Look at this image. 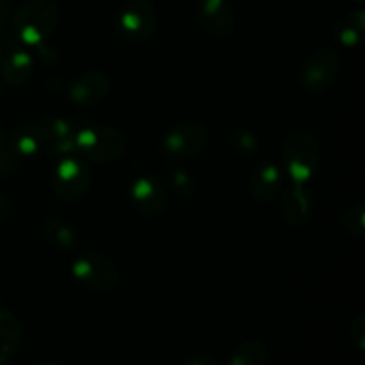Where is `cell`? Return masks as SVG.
Listing matches in <instances>:
<instances>
[{
  "instance_id": "1",
  "label": "cell",
  "mask_w": 365,
  "mask_h": 365,
  "mask_svg": "<svg viewBox=\"0 0 365 365\" xmlns=\"http://www.w3.org/2000/svg\"><path fill=\"white\" fill-rule=\"evenodd\" d=\"M13 34L21 45L39 46L53 34L59 24V6L56 0H27L14 13Z\"/></svg>"
},
{
  "instance_id": "2",
  "label": "cell",
  "mask_w": 365,
  "mask_h": 365,
  "mask_svg": "<svg viewBox=\"0 0 365 365\" xmlns=\"http://www.w3.org/2000/svg\"><path fill=\"white\" fill-rule=\"evenodd\" d=\"M75 148L95 164L116 163L127 150V139L118 128L107 125H86L75 132Z\"/></svg>"
},
{
  "instance_id": "3",
  "label": "cell",
  "mask_w": 365,
  "mask_h": 365,
  "mask_svg": "<svg viewBox=\"0 0 365 365\" xmlns=\"http://www.w3.org/2000/svg\"><path fill=\"white\" fill-rule=\"evenodd\" d=\"M284 163L296 185H305L317 173L321 153L317 141L305 130H296L284 143Z\"/></svg>"
},
{
  "instance_id": "4",
  "label": "cell",
  "mask_w": 365,
  "mask_h": 365,
  "mask_svg": "<svg viewBox=\"0 0 365 365\" xmlns=\"http://www.w3.org/2000/svg\"><path fill=\"white\" fill-rule=\"evenodd\" d=\"M73 278L95 292H107L114 289L120 280V267L110 257L98 252H86L75 259L71 266Z\"/></svg>"
},
{
  "instance_id": "5",
  "label": "cell",
  "mask_w": 365,
  "mask_h": 365,
  "mask_svg": "<svg viewBox=\"0 0 365 365\" xmlns=\"http://www.w3.org/2000/svg\"><path fill=\"white\" fill-rule=\"evenodd\" d=\"M91 177V168L81 157H63L52 173V189L61 202L75 203L89 191Z\"/></svg>"
},
{
  "instance_id": "6",
  "label": "cell",
  "mask_w": 365,
  "mask_h": 365,
  "mask_svg": "<svg viewBox=\"0 0 365 365\" xmlns=\"http://www.w3.org/2000/svg\"><path fill=\"white\" fill-rule=\"evenodd\" d=\"M341 53L330 46H323L303 61V64L299 66V81H302L303 88L309 89L314 95H319V93L328 91L335 84L339 73H341Z\"/></svg>"
},
{
  "instance_id": "7",
  "label": "cell",
  "mask_w": 365,
  "mask_h": 365,
  "mask_svg": "<svg viewBox=\"0 0 365 365\" xmlns=\"http://www.w3.org/2000/svg\"><path fill=\"white\" fill-rule=\"evenodd\" d=\"M209 143V130L195 120L180 121L166 132L163 139L164 155L171 160H191L203 152Z\"/></svg>"
},
{
  "instance_id": "8",
  "label": "cell",
  "mask_w": 365,
  "mask_h": 365,
  "mask_svg": "<svg viewBox=\"0 0 365 365\" xmlns=\"http://www.w3.org/2000/svg\"><path fill=\"white\" fill-rule=\"evenodd\" d=\"M120 27L132 41H146L155 36L159 29V16L150 0H130L121 9Z\"/></svg>"
},
{
  "instance_id": "9",
  "label": "cell",
  "mask_w": 365,
  "mask_h": 365,
  "mask_svg": "<svg viewBox=\"0 0 365 365\" xmlns=\"http://www.w3.org/2000/svg\"><path fill=\"white\" fill-rule=\"evenodd\" d=\"M132 202L139 214L146 217H157L166 210L168 196L164 185L152 175H141L132 182Z\"/></svg>"
},
{
  "instance_id": "10",
  "label": "cell",
  "mask_w": 365,
  "mask_h": 365,
  "mask_svg": "<svg viewBox=\"0 0 365 365\" xmlns=\"http://www.w3.org/2000/svg\"><path fill=\"white\" fill-rule=\"evenodd\" d=\"M110 93V81L100 71H86L68 86V98L81 107L96 106L103 102Z\"/></svg>"
},
{
  "instance_id": "11",
  "label": "cell",
  "mask_w": 365,
  "mask_h": 365,
  "mask_svg": "<svg viewBox=\"0 0 365 365\" xmlns=\"http://www.w3.org/2000/svg\"><path fill=\"white\" fill-rule=\"evenodd\" d=\"M43 152L53 159H63V157L73 155L77 152L75 148V130L70 121L63 118H48L43 121Z\"/></svg>"
},
{
  "instance_id": "12",
  "label": "cell",
  "mask_w": 365,
  "mask_h": 365,
  "mask_svg": "<svg viewBox=\"0 0 365 365\" xmlns=\"http://www.w3.org/2000/svg\"><path fill=\"white\" fill-rule=\"evenodd\" d=\"M198 21L209 34L223 38L235 27V14L230 0H202L198 7Z\"/></svg>"
},
{
  "instance_id": "13",
  "label": "cell",
  "mask_w": 365,
  "mask_h": 365,
  "mask_svg": "<svg viewBox=\"0 0 365 365\" xmlns=\"http://www.w3.org/2000/svg\"><path fill=\"white\" fill-rule=\"evenodd\" d=\"M0 70H2V78L7 84L21 86L31 78L32 70H34V59L27 50L13 45L11 48H4Z\"/></svg>"
},
{
  "instance_id": "14",
  "label": "cell",
  "mask_w": 365,
  "mask_h": 365,
  "mask_svg": "<svg viewBox=\"0 0 365 365\" xmlns=\"http://www.w3.org/2000/svg\"><path fill=\"white\" fill-rule=\"evenodd\" d=\"M282 189V173L274 163H260L253 170L250 191L253 200L260 203L273 202Z\"/></svg>"
},
{
  "instance_id": "15",
  "label": "cell",
  "mask_w": 365,
  "mask_h": 365,
  "mask_svg": "<svg viewBox=\"0 0 365 365\" xmlns=\"http://www.w3.org/2000/svg\"><path fill=\"white\" fill-rule=\"evenodd\" d=\"M7 145L16 153L20 159L38 155L43 152V130L41 125L36 123H24L18 125L7 135Z\"/></svg>"
},
{
  "instance_id": "16",
  "label": "cell",
  "mask_w": 365,
  "mask_h": 365,
  "mask_svg": "<svg viewBox=\"0 0 365 365\" xmlns=\"http://www.w3.org/2000/svg\"><path fill=\"white\" fill-rule=\"evenodd\" d=\"M312 214V202L303 185H292L282 198V217L285 223L298 227L303 225Z\"/></svg>"
},
{
  "instance_id": "17",
  "label": "cell",
  "mask_w": 365,
  "mask_h": 365,
  "mask_svg": "<svg viewBox=\"0 0 365 365\" xmlns=\"http://www.w3.org/2000/svg\"><path fill=\"white\" fill-rule=\"evenodd\" d=\"M43 237L48 242V246H52L57 253H63V255L73 252V248L77 246V235H75L73 228L70 227V223L57 216L48 217L45 221Z\"/></svg>"
},
{
  "instance_id": "18",
  "label": "cell",
  "mask_w": 365,
  "mask_h": 365,
  "mask_svg": "<svg viewBox=\"0 0 365 365\" xmlns=\"http://www.w3.org/2000/svg\"><path fill=\"white\" fill-rule=\"evenodd\" d=\"M21 342V327L9 310L0 309V364H7Z\"/></svg>"
},
{
  "instance_id": "19",
  "label": "cell",
  "mask_w": 365,
  "mask_h": 365,
  "mask_svg": "<svg viewBox=\"0 0 365 365\" xmlns=\"http://www.w3.org/2000/svg\"><path fill=\"white\" fill-rule=\"evenodd\" d=\"M269 351L259 341H246L239 344L230 355L228 365H267Z\"/></svg>"
},
{
  "instance_id": "20",
  "label": "cell",
  "mask_w": 365,
  "mask_h": 365,
  "mask_svg": "<svg viewBox=\"0 0 365 365\" xmlns=\"http://www.w3.org/2000/svg\"><path fill=\"white\" fill-rule=\"evenodd\" d=\"M364 29H365V14L364 11L356 9L339 21L335 32H337V38L342 45L355 46L356 43L362 39Z\"/></svg>"
},
{
  "instance_id": "21",
  "label": "cell",
  "mask_w": 365,
  "mask_h": 365,
  "mask_svg": "<svg viewBox=\"0 0 365 365\" xmlns=\"http://www.w3.org/2000/svg\"><path fill=\"white\" fill-rule=\"evenodd\" d=\"M341 228L348 237L362 239L365 234V207L360 205L349 207L341 220Z\"/></svg>"
},
{
  "instance_id": "22",
  "label": "cell",
  "mask_w": 365,
  "mask_h": 365,
  "mask_svg": "<svg viewBox=\"0 0 365 365\" xmlns=\"http://www.w3.org/2000/svg\"><path fill=\"white\" fill-rule=\"evenodd\" d=\"M232 148L242 157H250L259 150V139L250 130H237L232 134Z\"/></svg>"
},
{
  "instance_id": "23",
  "label": "cell",
  "mask_w": 365,
  "mask_h": 365,
  "mask_svg": "<svg viewBox=\"0 0 365 365\" xmlns=\"http://www.w3.org/2000/svg\"><path fill=\"white\" fill-rule=\"evenodd\" d=\"M170 185L178 196L182 198H191L192 195L196 192V182L195 178L191 177L189 173H185L184 170H173L170 173Z\"/></svg>"
},
{
  "instance_id": "24",
  "label": "cell",
  "mask_w": 365,
  "mask_h": 365,
  "mask_svg": "<svg viewBox=\"0 0 365 365\" xmlns=\"http://www.w3.org/2000/svg\"><path fill=\"white\" fill-rule=\"evenodd\" d=\"M349 335H351V341L355 342L356 348L360 351L365 349V314L360 312L356 314L355 319L349 324Z\"/></svg>"
},
{
  "instance_id": "25",
  "label": "cell",
  "mask_w": 365,
  "mask_h": 365,
  "mask_svg": "<svg viewBox=\"0 0 365 365\" xmlns=\"http://www.w3.org/2000/svg\"><path fill=\"white\" fill-rule=\"evenodd\" d=\"M11 20H13V4L11 0H0V32L6 31Z\"/></svg>"
},
{
  "instance_id": "26",
  "label": "cell",
  "mask_w": 365,
  "mask_h": 365,
  "mask_svg": "<svg viewBox=\"0 0 365 365\" xmlns=\"http://www.w3.org/2000/svg\"><path fill=\"white\" fill-rule=\"evenodd\" d=\"M184 365H217V360L210 353H195L185 359Z\"/></svg>"
},
{
  "instance_id": "27",
  "label": "cell",
  "mask_w": 365,
  "mask_h": 365,
  "mask_svg": "<svg viewBox=\"0 0 365 365\" xmlns=\"http://www.w3.org/2000/svg\"><path fill=\"white\" fill-rule=\"evenodd\" d=\"M7 146V134L6 130H4V127L0 125V153H2V150Z\"/></svg>"
},
{
  "instance_id": "28",
  "label": "cell",
  "mask_w": 365,
  "mask_h": 365,
  "mask_svg": "<svg viewBox=\"0 0 365 365\" xmlns=\"http://www.w3.org/2000/svg\"><path fill=\"white\" fill-rule=\"evenodd\" d=\"M39 365H59L57 362H43V364H39Z\"/></svg>"
},
{
  "instance_id": "29",
  "label": "cell",
  "mask_w": 365,
  "mask_h": 365,
  "mask_svg": "<svg viewBox=\"0 0 365 365\" xmlns=\"http://www.w3.org/2000/svg\"><path fill=\"white\" fill-rule=\"evenodd\" d=\"M2 52H4V46L0 45V61H2Z\"/></svg>"
},
{
  "instance_id": "30",
  "label": "cell",
  "mask_w": 365,
  "mask_h": 365,
  "mask_svg": "<svg viewBox=\"0 0 365 365\" xmlns=\"http://www.w3.org/2000/svg\"><path fill=\"white\" fill-rule=\"evenodd\" d=\"M2 91H4V89H2V84H0V96H2Z\"/></svg>"
},
{
  "instance_id": "31",
  "label": "cell",
  "mask_w": 365,
  "mask_h": 365,
  "mask_svg": "<svg viewBox=\"0 0 365 365\" xmlns=\"http://www.w3.org/2000/svg\"><path fill=\"white\" fill-rule=\"evenodd\" d=\"M359 2H360V0H359Z\"/></svg>"
}]
</instances>
